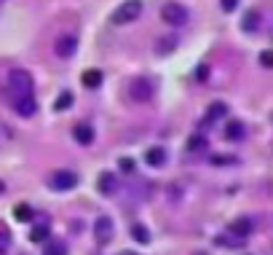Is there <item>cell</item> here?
<instances>
[{
  "mask_svg": "<svg viewBox=\"0 0 273 255\" xmlns=\"http://www.w3.org/2000/svg\"><path fill=\"white\" fill-rule=\"evenodd\" d=\"M139 14H142V0H126V3H121L112 11V22L129 24V22H134V19H139Z\"/></svg>",
  "mask_w": 273,
  "mask_h": 255,
  "instance_id": "6da1fadb",
  "label": "cell"
},
{
  "mask_svg": "<svg viewBox=\"0 0 273 255\" xmlns=\"http://www.w3.org/2000/svg\"><path fill=\"white\" fill-rule=\"evenodd\" d=\"M161 16L166 24H171V27H182V24H188V8L179 3H166L161 8Z\"/></svg>",
  "mask_w": 273,
  "mask_h": 255,
  "instance_id": "7a4b0ae2",
  "label": "cell"
},
{
  "mask_svg": "<svg viewBox=\"0 0 273 255\" xmlns=\"http://www.w3.org/2000/svg\"><path fill=\"white\" fill-rule=\"evenodd\" d=\"M14 108L19 116H24V119H30V116L38 113V100L32 97V91H19L14 97Z\"/></svg>",
  "mask_w": 273,
  "mask_h": 255,
  "instance_id": "3957f363",
  "label": "cell"
},
{
  "mask_svg": "<svg viewBox=\"0 0 273 255\" xmlns=\"http://www.w3.org/2000/svg\"><path fill=\"white\" fill-rule=\"evenodd\" d=\"M78 186V175L70 172V169H59V172L51 175V188L54 191H72Z\"/></svg>",
  "mask_w": 273,
  "mask_h": 255,
  "instance_id": "277c9868",
  "label": "cell"
},
{
  "mask_svg": "<svg viewBox=\"0 0 273 255\" xmlns=\"http://www.w3.org/2000/svg\"><path fill=\"white\" fill-rule=\"evenodd\" d=\"M54 51H56V57H62V60H70V57L78 51V38L72 35V32L59 35L56 43H54Z\"/></svg>",
  "mask_w": 273,
  "mask_h": 255,
  "instance_id": "5b68a950",
  "label": "cell"
},
{
  "mask_svg": "<svg viewBox=\"0 0 273 255\" xmlns=\"http://www.w3.org/2000/svg\"><path fill=\"white\" fill-rule=\"evenodd\" d=\"M129 94L134 102H148V100H153V83L148 78H134L129 86Z\"/></svg>",
  "mask_w": 273,
  "mask_h": 255,
  "instance_id": "8992f818",
  "label": "cell"
},
{
  "mask_svg": "<svg viewBox=\"0 0 273 255\" xmlns=\"http://www.w3.org/2000/svg\"><path fill=\"white\" fill-rule=\"evenodd\" d=\"M8 86L16 91H32V75L27 73V70H11L8 75Z\"/></svg>",
  "mask_w": 273,
  "mask_h": 255,
  "instance_id": "52a82bcc",
  "label": "cell"
},
{
  "mask_svg": "<svg viewBox=\"0 0 273 255\" xmlns=\"http://www.w3.org/2000/svg\"><path fill=\"white\" fill-rule=\"evenodd\" d=\"M112 234H115V228H112V220L110 218H99L97 226H94V237L99 245H108V242L112 239Z\"/></svg>",
  "mask_w": 273,
  "mask_h": 255,
  "instance_id": "ba28073f",
  "label": "cell"
},
{
  "mask_svg": "<svg viewBox=\"0 0 273 255\" xmlns=\"http://www.w3.org/2000/svg\"><path fill=\"white\" fill-rule=\"evenodd\" d=\"M228 231L233 234V237H241V239H246L252 231H255V220H252V218H238V220H233V223H230Z\"/></svg>",
  "mask_w": 273,
  "mask_h": 255,
  "instance_id": "9c48e42d",
  "label": "cell"
},
{
  "mask_svg": "<svg viewBox=\"0 0 273 255\" xmlns=\"http://www.w3.org/2000/svg\"><path fill=\"white\" fill-rule=\"evenodd\" d=\"M97 188H99V193H105V196L115 193V191H118V178H115L112 172H102V175H99Z\"/></svg>",
  "mask_w": 273,
  "mask_h": 255,
  "instance_id": "30bf717a",
  "label": "cell"
},
{
  "mask_svg": "<svg viewBox=\"0 0 273 255\" xmlns=\"http://www.w3.org/2000/svg\"><path fill=\"white\" fill-rule=\"evenodd\" d=\"M225 116H228V105H225V102H212V105L206 108L204 124H215L219 119H225Z\"/></svg>",
  "mask_w": 273,
  "mask_h": 255,
  "instance_id": "8fae6325",
  "label": "cell"
},
{
  "mask_svg": "<svg viewBox=\"0 0 273 255\" xmlns=\"http://www.w3.org/2000/svg\"><path fill=\"white\" fill-rule=\"evenodd\" d=\"M102 70H97V67H91V70H86V73L81 75V81H83V86L86 89H97V86H102Z\"/></svg>",
  "mask_w": 273,
  "mask_h": 255,
  "instance_id": "7c38bea8",
  "label": "cell"
},
{
  "mask_svg": "<svg viewBox=\"0 0 273 255\" xmlns=\"http://www.w3.org/2000/svg\"><path fill=\"white\" fill-rule=\"evenodd\" d=\"M241 27H244L246 32H257V30H260V11H257V8L246 11V14H244V22H241Z\"/></svg>",
  "mask_w": 273,
  "mask_h": 255,
  "instance_id": "4fadbf2b",
  "label": "cell"
},
{
  "mask_svg": "<svg viewBox=\"0 0 273 255\" xmlns=\"http://www.w3.org/2000/svg\"><path fill=\"white\" fill-rule=\"evenodd\" d=\"M206 148H209V137H204V134L188 137V150H190V153H204Z\"/></svg>",
  "mask_w": 273,
  "mask_h": 255,
  "instance_id": "5bb4252c",
  "label": "cell"
},
{
  "mask_svg": "<svg viewBox=\"0 0 273 255\" xmlns=\"http://www.w3.org/2000/svg\"><path fill=\"white\" fill-rule=\"evenodd\" d=\"M145 161H148L150 167H164L166 164V150L164 148H150L148 153H145Z\"/></svg>",
  "mask_w": 273,
  "mask_h": 255,
  "instance_id": "9a60e30c",
  "label": "cell"
},
{
  "mask_svg": "<svg viewBox=\"0 0 273 255\" xmlns=\"http://www.w3.org/2000/svg\"><path fill=\"white\" fill-rule=\"evenodd\" d=\"M75 140L81 142V145H91V142H94V129H91L89 124L75 127Z\"/></svg>",
  "mask_w": 273,
  "mask_h": 255,
  "instance_id": "2e32d148",
  "label": "cell"
},
{
  "mask_svg": "<svg viewBox=\"0 0 273 255\" xmlns=\"http://www.w3.org/2000/svg\"><path fill=\"white\" fill-rule=\"evenodd\" d=\"M14 218L19 220V223H30V220L35 218V212H32L30 204H16L14 207Z\"/></svg>",
  "mask_w": 273,
  "mask_h": 255,
  "instance_id": "e0dca14e",
  "label": "cell"
},
{
  "mask_svg": "<svg viewBox=\"0 0 273 255\" xmlns=\"http://www.w3.org/2000/svg\"><path fill=\"white\" fill-rule=\"evenodd\" d=\"M225 137L228 140H244V124H238V121H230L228 127H225Z\"/></svg>",
  "mask_w": 273,
  "mask_h": 255,
  "instance_id": "ac0fdd59",
  "label": "cell"
},
{
  "mask_svg": "<svg viewBox=\"0 0 273 255\" xmlns=\"http://www.w3.org/2000/svg\"><path fill=\"white\" fill-rule=\"evenodd\" d=\"M49 234H51V226L49 223H41V226H35L30 231V239L32 242H46V239H49Z\"/></svg>",
  "mask_w": 273,
  "mask_h": 255,
  "instance_id": "d6986e66",
  "label": "cell"
},
{
  "mask_svg": "<svg viewBox=\"0 0 273 255\" xmlns=\"http://www.w3.org/2000/svg\"><path fill=\"white\" fill-rule=\"evenodd\" d=\"M131 237H134L139 245H148V242H150V231L142 223H134V226H131Z\"/></svg>",
  "mask_w": 273,
  "mask_h": 255,
  "instance_id": "ffe728a7",
  "label": "cell"
},
{
  "mask_svg": "<svg viewBox=\"0 0 273 255\" xmlns=\"http://www.w3.org/2000/svg\"><path fill=\"white\" fill-rule=\"evenodd\" d=\"M215 245L219 247H244V239L241 237H233V234H228V237H217Z\"/></svg>",
  "mask_w": 273,
  "mask_h": 255,
  "instance_id": "44dd1931",
  "label": "cell"
},
{
  "mask_svg": "<svg viewBox=\"0 0 273 255\" xmlns=\"http://www.w3.org/2000/svg\"><path fill=\"white\" fill-rule=\"evenodd\" d=\"M43 255H67V245H62V242H49Z\"/></svg>",
  "mask_w": 273,
  "mask_h": 255,
  "instance_id": "7402d4cb",
  "label": "cell"
},
{
  "mask_svg": "<svg viewBox=\"0 0 273 255\" xmlns=\"http://www.w3.org/2000/svg\"><path fill=\"white\" fill-rule=\"evenodd\" d=\"M8 245H11V231L5 228L3 220H0V253H5V250H8Z\"/></svg>",
  "mask_w": 273,
  "mask_h": 255,
  "instance_id": "603a6c76",
  "label": "cell"
},
{
  "mask_svg": "<svg viewBox=\"0 0 273 255\" xmlns=\"http://www.w3.org/2000/svg\"><path fill=\"white\" fill-rule=\"evenodd\" d=\"M209 161H212L215 167H230V164H238L236 156H212Z\"/></svg>",
  "mask_w": 273,
  "mask_h": 255,
  "instance_id": "cb8c5ba5",
  "label": "cell"
},
{
  "mask_svg": "<svg viewBox=\"0 0 273 255\" xmlns=\"http://www.w3.org/2000/svg\"><path fill=\"white\" fill-rule=\"evenodd\" d=\"M67 108H72V94H70V91H64V94L54 102V110H67Z\"/></svg>",
  "mask_w": 273,
  "mask_h": 255,
  "instance_id": "d4e9b609",
  "label": "cell"
},
{
  "mask_svg": "<svg viewBox=\"0 0 273 255\" xmlns=\"http://www.w3.org/2000/svg\"><path fill=\"white\" fill-rule=\"evenodd\" d=\"M174 46H177L174 38H169V41H166V38H161V41H158V51H161V54H166V51H171Z\"/></svg>",
  "mask_w": 273,
  "mask_h": 255,
  "instance_id": "484cf974",
  "label": "cell"
},
{
  "mask_svg": "<svg viewBox=\"0 0 273 255\" xmlns=\"http://www.w3.org/2000/svg\"><path fill=\"white\" fill-rule=\"evenodd\" d=\"M260 64H263V67H273V51L265 49L263 54H260Z\"/></svg>",
  "mask_w": 273,
  "mask_h": 255,
  "instance_id": "4316f807",
  "label": "cell"
},
{
  "mask_svg": "<svg viewBox=\"0 0 273 255\" xmlns=\"http://www.w3.org/2000/svg\"><path fill=\"white\" fill-rule=\"evenodd\" d=\"M118 167H121V172H126V175L134 172V159H121V161H118Z\"/></svg>",
  "mask_w": 273,
  "mask_h": 255,
  "instance_id": "83f0119b",
  "label": "cell"
},
{
  "mask_svg": "<svg viewBox=\"0 0 273 255\" xmlns=\"http://www.w3.org/2000/svg\"><path fill=\"white\" fill-rule=\"evenodd\" d=\"M219 5H222V11H233L238 5V0H219Z\"/></svg>",
  "mask_w": 273,
  "mask_h": 255,
  "instance_id": "f1b7e54d",
  "label": "cell"
},
{
  "mask_svg": "<svg viewBox=\"0 0 273 255\" xmlns=\"http://www.w3.org/2000/svg\"><path fill=\"white\" fill-rule=\"evenodd\" d=\"M206 73H209V67H206V64H201V67L196 70V78H198V81H204V78H206Z\"/></svg>",
  "mask_w": 273,
  "mask_h": 255,
  "instance_id": "f546056e",
  "label": "cell"
},
{
  "mask_svg": "<svg viewBox=\"0 0 273 255\" xmlns=\"http://www.w3.org/2000/svg\"><path fill=\"white\" fill-rule=\"evenodd\" d=\"M118 255H137V253H131V250H123V253H118Z\"/></svg>",
  "mask_w": 273,
  "mask_h": 255,
  "instance_id": "4dcf8cb0",
  "label": "cell"
},
{
  "mask_svg": "<svg viewBox=\"0 0 273 255\" xmlns=\"http://www.w3.org/2000/svg\"><path fill=\"white\" fill-rule=\"evenodd\" d=\"M193 255H209V253H204V250H196V253H193Z\"/></svg>",
  "mask_w": 273,
  "mask_h": 255,
  "instance_id": "1f68e13d",
  "label": "cell"
},
{
  "mask_svg": "<svg viewBox=\"0 0 273 255\" xmlns=\"http://www.w3.org/2000/svg\"><path fill=\"white\" fill-rule=\"evenodd\" d=\"M3 191H5V186H3V183H0V193H3Z\"/></svg>",
  "mask_w": 273,
  "mask_h": 255,
  "instance_id": "d6a6232c",
  "label": "cell"
}]
</instances>
